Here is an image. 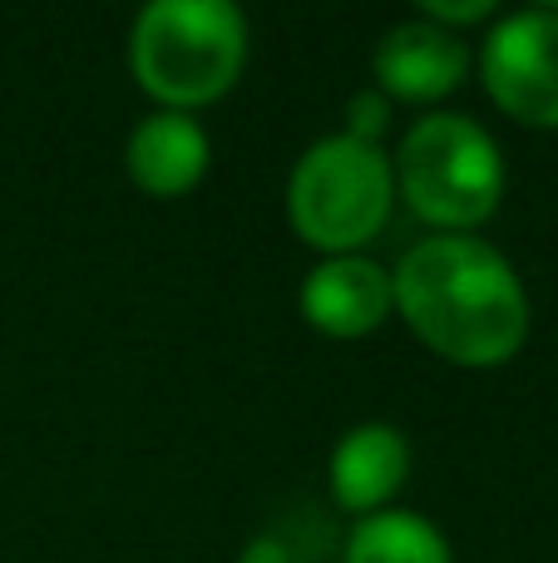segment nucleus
<instances>
[{"mask_svg": "<svg viewBox=\"0 0 558 563\" xmlns=\"http://www.w3.org/2000/svg\"><path fill=\"white\" fill-rule=\"evenodd\" d=\"M213 164V139L198 124V114H174L154 109L129 129L124 144V174L144 198H183L203 184Z\"/></svg>", "mask_w": 558, "mask_h": 563, "instance_id": "1a4fd4ad", "label": "nucleus"}, {"mask_svg": "<svg viewBox=\"0 0 558 563\" xmlns=\"http://www.w3.org/2000/svg\"><path fill=\"white\" fill-rule=\"evenodd\" d=\"M391 154L351 134H326L306 144L287 178V223L322 257H346L376 243L391 223Z\"/></svg>", "mask_w": 558, "mask_h": 563, "instance_id": "20e7f679", "label": "nucleus"}, {"mask_svg": "<svg viewBox=\"0 0 558 563\" xmlns=\"http://www.w3.org/2000/svg\"><path fill=\"white\" fill-rule=\"evenodd\" d=\"M475 49L465 35L431 25V20H401L376 40L371 79L391 104H440L470 79Z\"/></svg>", "mask_w": 558, "mask_h": 563, "instance_id": "423d86ee", "label": "nucleus"}, {"mask_svg": "<svg viewBox=\"0 0 558 563\" xmlns=\"http://www.w3.org/2000/svg\"><path fill=\"white\" fill-rule=\"evenodd\" d=\"M237 563H287V549L277 544V539H257V544L243 549V559Z\"/></svg>", "mask_w": 558, "mask_h": 563, "instance_id": "ddd939ff", "label": "nucleus"}, {"mask_svg": "<svg viewBox=\"0 0 558 563\" xmlns=\"http://www.w3.org/2000/svg\"><path fill=\"white\" fill-rule=\"evenodd\" d=\"M480 85L524 129H558V10H510L480 45Z\"/></svg>", "mask_w": 558, "mask_h": 563, "instance_id": "39448f33", "label": "nucleus"}, {"mask_svg": "<svg viewBox=\"0 0 558 563\" xmlns=\"http://www.w3.org/2000/svg\"><path fill=\"white\" fill-rule=\"evenodd\" d=\"M395 198H405L435 233H475L500 213L504 154L494 134L470 114L431 109L401 134L391 154Z\"/></svg>", "mask_w": 558, "mask_h": 563, "instance_id": "7ed1b4c3", "label": "nucleus"}, {"mask_svg": "<svg viewBox=\"0 0 558 563\" xmlns=\"http://www.w3.org/2000/svg\"><path fill=\"white\" fill-rule=\"evenodd\" d=\"M342 563H455L450 539L411 509H381L351 525Z\"/></svg>", "mask_w": 558, "mask_h": 563, "instance_id": "9d476101", "label": "nucleus"}, {"mask_svg": "<svg viewBox=\"0 0 558 563\" xmlns=\"http://www.w3.org/2000/svg\"><path fill=\"white\" fill-rule=\"evenodd\" d=\"M302 321L312 331L332 341H361L371 331H381L395 317V297H391V273L381 263L361 253L346 257H322L312 273L302 277L297 291Z\"/></svg>", "mask_w": 558, "mask_h": 563, "instance_id": "0eeeda50", "label": "nucleus"}, {"mask_svg": "<svg viewBox=\"0 0 558 563\" xmlns=\"http://www.w3.org/2000/svg\"><path fill=\"white\" fill-rule=\"evenodd\" d=\"M129 69L158 109L198 114L247 69V20L233 0H154L129 30Z\"/></svg>", "mask_w": 558, "mask_h": 563, "instance_id": "f03ea898", "label": "nucleus"}, {"mask_svg": "<svg viewBox=\"0 0 558 563\" xmlns=\"http://www.w3.org/2000/svg\"><path fill=\"white\" fill-rule=\"evenodd\" d=\"M415 15L431 20V25H440V30H450V35H465L470 25L494 20L500 10H494V0H421Z\"/></svg>", "mask_w": 558, "mask_h": 563, "instance_id": "f8f14e48", "label": "nucleus"}, {"mask_svg": "<svg viewBox=\"0 0 558 563\" xmlns=\"http://www.w3.org/2000/svg\"><path fill=\"white\" fill-rule=\"evenodd\" d=\"M391 297L411 336L450 366H510L529 341V291L510 257L475 233H435L405 247Z\"/></svg>", "mask_w": 558, "mask_h": 563, "instance_id": "f257e3e1", "label": "nucleus"}, {"mask_svg": "<svg viewBox=\"0 0 558 563\" xmlns=\"http://www.w3.org/2000/svg\"><path fill=\"white\" fill-rule=\"evenodd\" d=\"M386 124H391V99L381 95V89H361V95H351V104H346V129L342 134L361 139V144H381Z\"/></svg>", "mask_w": 558, "mask_h": 563, "instance_id": "9b49d317", "label": "nucleus"}, {"mask_svg": "<svg viewBox=\"0 0 558 563\" xmlns=\"http://www.w3.org/2000/svg\"><path fill=\"white\" fill-rule=\"evenodd\" d=\"M405 479H411V440L391 420L351 426L326 460V485H332L336 509L356 519L391 509Z\"/></svg>", "mask_w": 558, "mask_h": 563, "instance_id": "6e6552de", "label": "nucleus"}]
</instances>
